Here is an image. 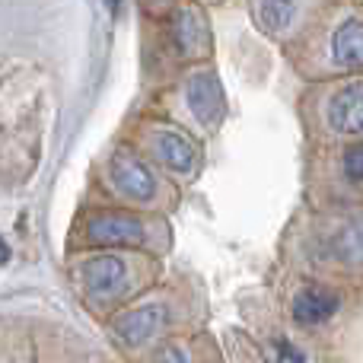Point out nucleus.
Instances as JSON below:
<instances>
[{
	"label": "nucleus",
	"instance_id": "obj_1",
	"mask_svg": "<svg viewBox=\"0 0 363 363\" xmlns=\"http://www.w3.org/2000/svg\"><path fill=\"white\" fill-rule=\"evenodd\" d=\"M83 242L96 249H140L150 242V226L140 213L96 211L80 226Z\"/></svg>",
	"mask_w": 363,
	"mask_h": 363
},
{
	"label": "nucleus",
	"instance_id": "obj_2",
	"mask_svg": "<svg viewBox=\"0 0 363 363\" xmlns=\"http://www.w3.org/2000/svg\"><path fill=\"white\" fill-rule=\"evenodd\" d=\"M77 281L93 303H115L131 287V264L121 255H93L77 268Z\"/></svg>",
	"mask_w": 363,
	"mask_h": 363
},
{
	"label": "nucleus",
	"instance_id": "obj_3",
	"mask_svg": "<svg viewBox=\"0 0 363 363\" xmlns=\"http://www.w3.org/2000/svg\"><path fill=\"white\" fill-rule=\"evenodd\" d=\"M108 182H112V188L121 198H131V201H153L160 191L157 172L128 150H118L108 160Z\"/></svg>",
	"mask_w": 363,
	"mask_h": 363
},
{
	"label": "nucleus",
	"instance_id": "obj_4",
	"mask_svg": "<svg viewBox=\"0 0 363 363\" xmlns=\"http://www.w3.org/2000/svg\"><path fill=\"white\" fill-rule=\"evenodd\" d=\"M166 322H169V306L166 303H140V306L115 315L112 332L125 347H140L157 332H163Z\"/></svg>",
	"mask_w": 363,
	"mask_h": 363
},
{
	"label": "nucleus",
	"instance_id": "obj_5",
	"mask_svg": "<svg viewBox=\"0 0 363 363\" xmlns=\"http://www.w3.org/2000/svg\"><path fill=\"white\" fill-rule=\"evenodd\" d=\"M172 45L182 57L188 61H198V57L211 55V26H207V16L198 10V6H179L172 13Z\"/></svg>",
	"mask_w": 363,
	"mask_h": 363
},
{
	"label": "nucleus",
	"instance_id": "obj_6",
	"mask_svg": "<svg viewBox=\"0 0 363 363\" xmlns=\"http://www.w3.org/2000/svg\"><path fill=\"white\" fill-rule=\"evenodd\" d=\"M150 144H153L157 160L166 169L179 172V176H191V172L198 169V163H201L198 147H194V140L188 138L185 131H179V128L157 125L150 131Z\"/></svg>",
	"mask_w": 363,
	"mask_h": 363
},
{
	"label": "nucleus",
	"instance_id": "obj_7",
	"mask_svg": "<svg viewBox=\"0 0 363 363\" xmlns=\"http://www.w3.org/2000/svg\"><path fill=\"white\" fill-rule=\"evenodd\" d=\"M185 102L191 108V115L204 128L220 125L223 118V93H220V80L211 70H194L185 80Z\"/></svg>",
	"mask_w": 363,
	"mask_h": 363
},
{
	"label": "nucleus",
	"instance_id": "obj_8",
	"mask_svg": "<svg viewBox=\"0 0 363 363\" xmlns=\"http://www.w3.org/2000/svg\"><path fill=\"white\" fill-rule=\"evenodd\" d=\"M325 121L338 134H363V80L335 89L325 106Z\"/></svg>",
	"mask_w": 363,
	"mask_h": 363
},
{
	"label": "nucleus",
	"instance_id": "obj_9",
	"mask_svg": "<svg viewBox=\"0 0 363 363\" xmlns=\"http://www.w3.org/2000/svg\"><path fill=\"white\" fill-rule=\"evenodd\" d=\"M338 306H341V296L335 294V290L313 284V287H303L300 294L294 296L290 313H294V322H300V325L309 328V325H322V322H328L335 313H338Z\"/></svg>",
	"mask_w": 363,
	"mask_h": 363
},
{
	"label": "nucleus",
	"instance_id": "obj_10",
	"mask_svg": "<svg viewBox=\"0 0 363 363\" xmlns=\"http://www.w3.org/2000/svg\"><path fill=\"white\" fill-rule=\"evenodd\" d=\"M332 57H335V64L345 67V70H360L363 67V19L351 16L335 29Z\"/></svg>",
	"mask_w": 363,
	"mask_h": 363
},
{
	"label": "nucleus",
	"instance_id": "obj_11",
	"mask_svg": "<svg viewBox=\"0 0 363 363\" xmlns=\"http://www.w3.org/2000/svg\"><path fill=\"white\" fill-rule=\"evenodd\" d=\"M328 255L341 264L360 268L363 264V217H351L347 223H341L328 239Z\"/></svg>",
	"mask_w": 363,
	"mask_h": 363
},
{
	"label": "nucleus",
	"instance_id": "obj_12",
	"mask_svg": "<svg viewBox=\"0 0 363 363\" xmlns=\"http://www.w3.org/2000/svg\"><path fill=\"white\" fill-rule=\"evenodd\" d=\"M296 19V0H258V26L271 35H281Z\"/></svg>",
	"mask_w": 363,
	"mask_h": 363
},
{
	"label": "nucleus",
	"instance_id": "obj_13",
	"mask_svg": "<svg viewBox=\"0 0 363 363\" xmlns=\"http://www.w3.org/2000/svg\"><path fill=\"white\" fill-rule=\"evenodd\" d=\"M341 166H345V176L351 182H363V140L351 144L341 157Z\"/></svg>",
	"mask_w": 363,
	"mask_h": 363
},
{
	"label": "nucleus",
	"instance_id": "obj_14",
	"mask_svg": "<svg viewBox=\"0 0 363 363\" xmlns=\"http://www.w3.org/2000/svg\"><path fill=\"white\" fill-rule=\"evenodd\" d=\"M150 363H191V357H188V351L182 345H163L153 351Z\"/></svg>",
	"mask_w": 363,
	"mask_h": 363
},
{
	"label": "nucleus",
	"instance_id": "obj_15",
	"mask_svg": "<svg viewBox=\"0 0 363 363\" xmlns=\"http://www.w3.org/2000/svg\"><path fill=\"white\" fill-rule=\"evenodd\" d=\"M6 258H10V249H6V245H4V239H0V264H4Z\"/></svg>",
	"mask_w": 363,
	"mask_h": 363
},
{
	"label": "nucleus",
	"instance_id": "obj_16",
	"mask_svg": "<svg viewBox=\"0 0 363 363\" xmlns=\"http://www.w3.org/2000/svg\"><path fill=\"white\" fill-rule=\"evenodd\" d=\"M106 6L108 10H118V0H106Z\"/></svg>",
	"mask_w": 363,
	"mask_h": 363
}]
</instances>
